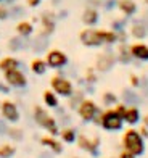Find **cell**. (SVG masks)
I'll list each match as a JSON object with an SVG mask.
<instances>
[{"instance_id": "6da1fadb", "label": "cell", "mask_w": 148, "mask_h": 158, "mask_svg": "<svg viewBox=\"0 0 148 158\" xmlns=\"http://www.w3.org/2000/svg\"><path fill=\"white\" fill-rule=\"evenodd\" d=\"M121 147L124 152H127L134 156H143L146 153V140L140 135L137 127H126L121 135Z\"/></svg>"}, {"instance_id": "7a4b0ae2", "label": "cell", "mask_w": 148, "mask_h": 158, "mask_svg": "<svg viewBox=\"0 0 148 158\" xmlns=\"http://www.w3.org/2000/svg\"><path fill=\"white\" fill-rule=\"evenodd\" d=\"M32 119L39 127H42L48 135H53V137H58L60 135V129L61 126L58 124V119H56L55 114H52L48 111V108H45L44 105H34L32 106Z\"/></svg>"}, {"instance_id": "3957f363", "label": "cell", "mask_w": 148, "mask_h": 158, "mask_svg": "<svg viewBox=\"0 0 148 158\" xmlns=\"http://www.w3.org/2000/svg\"><path fill=\"white\" fill-rule=\"evenodd\" d=\"M48 85L60 98H69L76 90L74 82L65 74V71H56V74L48 79Z\"/></svg>"}, {"instance_id": "277c9868", "label": "cell", "mask_w": 148, "mask_h": 158, "mask_svg": "<svg viewBox=\"0 0 148 158\" xmlns=\"http://www.w3.org/2000/svg\"><path fill=\"white\" fill-rule=\"evenodd\" d=\"M124 119L114 108H103L102 110V119L100 127L105 132H121L124 131Z\"/></svg>"}, {"instance_id": "5b68a950", "label": "cell", "mask_w": 148, "mask_h": 158, "mask_svg": "<svg viewBox=\"0 0 148 158\" xmlns=\"http://www.w3.org/2000/svg\"><path fill=\"white\" fill-rule=\"evenodd\" d=\"M76 145L79 147L82 152L89 153L92 158H100L102 155V139L100 135H87L81 132L77 135V140H76Z\"/></svg>"}, {"instance_id": "8992f818", "label": "cell", "mask_w": 148, "mask_h": 158, "mask_svg": "<svg viewBox=\"0 0 148 158\" xmlns=\"http://www.w3.org/2000/svg\"><path fill=\"white\" fill-rule=\"evenodd\" d=\"M44 58L47 61L48 69H53V71H63L69 64V56L61 48H48Z\"/></svg>"}, {"instance_id": "52a82bcc", "label": "cell", "mask_w": 148, "mask_h": 158, "mask_svg": "<svg viewBox=\"0 0 148 158\" xmlns=\"http://www.w3.org/2000/svg\"><path fill=\"white\" fill-rule=\"evenodd\" d=\"M3 81L15 90H24L29 85V77L23 68H15L3 73Z\"/></svg>"}, {"instance_id": "ba28073f", "label": "cell", "mask_w": 148, "mask_h": 158, "mask_svg": "<svg viewBox=\"0 0 148 158\" xmlns=\"http://www.w3.org/2000/svg\"><path fill=\"white\" fill-rule=\"evenodd\" d=\"M0 118L5 119L8 124H18L21 121V110L15 100L11 98L0 100Z\"/></svg>"}, {"instance_id": "9c48e42d", "label": "cell", "mask_w": 148, "mask_h": 158, "mask_svg": "<svg viewBox=\"0 0 148 158\" xmlns=\"http://www.w3.org/2000/svg\"><path fill=\"white\" fill-rule=\"evenodd\" d=\"M100 110H102V106L98 105L92 97H86L81 102V105L77 106L76 113H77V116H79V119L82 123H92L94 118L98 114Z\"/></svg>"}, {"instance_id": "30bf717a", "label": "cell", "mask_w": 148, "mask_h": 158, "mask_svg": "<svg viewBox=\"0 0 148 158\" xmlns=\"http://www.w3.org/2000/svg\"><path fill=\"white\" fill-rule=\"evenodd\" d=\"M118 64V58H116V52H111V50H105V52L98 53L95 56V63L94 68L97 69L98 74H106L110 71H113Z\"/></svg>"}, {"instance_id": "8fae6325", "label": "cell", "mask_w": 148, "mask_h": 158, "mask_svg": "<svg viewBox=\"0 0 148 158\" xmlns=\"http://www.w3.org/2000/svg\"><path fill=\"white\" fill-rule=\"evenodd\" d=\"M79 42L84 47H87V48L103 47L102 29H95V27H84V29L79 32Z\"/></svg>"}, {"instance_id": "7c38bea8", "label": "cell", "mask_w": 148, "mask_h": 158, "mask_svg": "<svg viewBox=\"0 0 148 158\" xmlns=\"http://www.w3.org/2000/svg\"><path fill=\"white\" fill-rule=\"evenodd\" d=\"M39 143L53 155H61L65 152V143H63L58 137H53V135H48V134L42 135L39 139Z\"/></svg>"}, {"instance_id": "4fadbf2b", "label": "cell", "mask_w": 148, "mask_h": 158, "mask_svg": "<svg viewBox=\"0 0 148 158\" xmlns=\"http://www.w3.org/2000/svg\"><path fill=\"white\" fill-rule=\"evenodd\" d=\"M124 124L127 127H137L142 123V111H140V106L137 105H127L124 114H122Z\"/></svg>"}, {"instance_id": "5bb4252c", "label": "cell", "mask_w": 148, "mask_h": 158, "mask_svg": "<svg viewBox=\"0 0 148 158\" xmlns=\"http://www.w3.org/2000/svg\"><path fill=\"white\" fill-rule=\"evenodd\" d=\"M56 29V18L52 11H44L40 15V34L44 37L52 35Z\"/></svg>"}, {"instance_id": "9a60e30c", "label": "cell", "mask_w": 148, "mask_h": 158, "mask_svg": "<svg viewBox=\"0 0 148 158\" xmlns=\"http://www.w3.org/2000/svg\"><path fill=\"white\" fill-rule=\"evenodd\" d=\"M132 58L138 63H148V44L145 42H132L129 44Z\"/></svg>"}, {"instance_id": "2e32d148", "label": "cell", "mask_w": 148, "mask_h": 158, "mask_svg": "<svg viewBox=\"0 0 148 158\" xmlns=\"http://www.w3.org/2000/svg\"><path fill=\"white\" fill-rule=\"evenodd\" d=\"M121 102L122 103H126V105H140L142 103V100H143V97H142V94H140L138 90H134V89H130V87H126V89H122V92H121Z\"/></svg>"}, {"instance_id": "e0dca14e", "label": "cell", "mask_w": 148, "mask_h": 158, "mask_svg": "<svg viewBox=\"0 0 148 158\" xmlns=\"http://www.w3.org/2000/svg\"><path fill=\"white\" fill-rule=\"evenodd\" d=\"M82 23L86 27H94L98 24V21H100V11H98L95 6H87L86 10L82 11Z\"/></svg>"}, {"instance_id": "ac0fdd59", "label": "cell", "mask_w": 148, "mask_h": 158, "mask_svg": "<svg viewBox=\"0 0 148 158\" xmlns=\"http://www.w3.org/2000/svg\"><path fill=\"white\" fill-rule=\"evenodd\" d=\"M129 35L134 37L137 42H142L148 35V26L143 23V21H134V23L130 24V27H129Z\"/></svg>"}, {"instance_id": "d6986e66", "label": "cell", "mask_w": 148, "mask_h": 158, "mask_svg": "<svg viewBox=\"0 0 148 158\" xmlns=\"http://www.w3.org/2000/svg\"><path fill=\"white\" fill-rule=\"evenodd\" d=\"M77 135H79V132H77V129L74 126H61L58 139L65 143V145H73L77 140Z\"/></svg>"}, {"instance_id": "ffe728a7", "label": "cell", "mask_w": 148, "mask_h": 158, "mask_svg": "<svg viewBox=\"0 0 148 158\" xmlns=\"http://www.w3.org/2000/svg\"><path fill=\"white\" fill-rule=\"evenodd\" d=\"M116 6L124 15V18H132L134 15H137V11H138V6H137L135 0H118Z\"/></svg>"}, {"instance_id": "44dd1931", "label": "cell", "mask_w": 148, "mask_h": 158, "mask_svg": "<svg viewBox=\"0 0 148 158\" xmlns=\"http://www.w3.org/2000/svg\"><path fill=\"white\" fill-rule=\"evenodd\" d=\"M42 103H44V106H45V108H48V110H56L58 106H61L60 97L56 95L50 87L42 92Z\"/></svg>"}, {"instance_id": "7402d4cb", "label": "cell", "mask_w": 148, "mask_h": 158, "mask_svg": "<svg viewBox=\"0 0 148 158\" xmlns=\"http://www.w3.org/2000/svg\"><path fill=\"white\" fill-rule=\"evenodd\" d=\"M29 69L34 76H45L47 71H48V66H47V61L45 58L42 56H36L29 61Z\"/></svg>"}, {"instance_id": "603a6c76", "label": "cell", "mask_w": 148, "mask_h": 158, "mask_svg": "<svg viewBox=\"0 0 148 158\" xmlns=\"http://www.w3.org/2000/svg\"><path fill=\"white\" fill-rule=\"evenodd\" d=\"M116 58H118V63L126 64V66L134 61L132 55H130V48H129V42H127V44H118V48H116Z\"/></svg>"}, {"instance_id": "cb8c5ba5", "label": "cell", "mask_w": 148, "mask_h": 158, "mask_svg": "<svg viewBox=\"0 0 148 158\" xmlns=\"http://www.w3.org/2000/svg\"><path fill=\"white\" fill-rule=\"evenodd\" d=\"M86 97H87V94L84 92L82 87H81V89H76L74 94L69 97V98H66V108H68L69 111H76L77 106L81 105V102H82Z\"/></svg>"}, {"instance_id": "d4e9b609", "label": "cell", "mask_w": 148, "mask_h": 158, "mask_svg": "<svg viewBox=\"0 0 148 158\" xmlns=\"http://www.w3.org/2000/svg\"><path fill=\"white\" fill-rule=\"evenodd\" d=\"M100 102H102V108H113L114 105H118L119 102H121V98H119V95L116 94V92L105 90L100 95Z\"/></svg>"}, {"instance_id": "484cf974", "label": "cell", "mask_w": 148, "mask_h": 158, "mask_svg": "<svg viewBox=\"0 0 148 158\" xmlns=\"http://www.w3.org/2000/svg\"><path fill=\"white\" fill-rule=\"evenodd\" d=\"M15 68H21V60L18 56H13V55H6L0 58V71L5 73V71H10V69H15Z\"/></svg>"}, {"instance_id": "4316f807", "label": "cell", "mask_w": 148, "mask_h": 158, "mask_svg": "<svg viewBox=\"0 0 148 158\" xmlns=\"http://www.w3.org/2000/svg\"><path fill=\"white\" fill-rule=\"evenodd\" d=\"M15 31H16V34L19 35V37L27 39V37H31V35L34 34V24H32V21L23 19V21H19V23L16 24Z\"/></svg>"}, {"instance_id": "83f0119b", "label": "cell", "mask_w": 148, "mask_h": 158, "mask_svg": "<svg viewBox=\"0 0 148 158\" xmlns=\"http://www.w3.org/2000/svg\"><path fill=\"white\" fill-rule=\"evenodd\" d=\"M6 137L13 142H23L24 140V129L18 127L16 124H10L8 131H6Z\"/></svg>"}, {"instance_id": "f1b7e54d", "label": "cell", "mask_w": 148, "mask_h": 158, "mask_svg": "<svg viewBox=\"0 0 148 158\" xmlns=\"http://www.w3.org/2000/svg\"><path fill=\"white\" fill-rule=\"evenodd\" d=\"M82 81H84V84L97 85V84H98V73H97V69H95L94 66H87L86 71H84Z\"/></svg>"}, {"instance_id": "f546056e", "label": "cell", "mask_w": 148, "mask_h": 158, "mask_svg": "<svg viewBox=\"0 0 148 158\" xmlns=\"http://www.w3.org/2000/svg\"><path fill=\"white\" fill-rule=\"evenodd\" d=\"M102 39H103V45L111 47L118 44V32L113 29H102Z\"/></svg>"}, {"instance_id": "4dcf8cb0", "label": "cell", "mask_w": 148, "mask_h": 158, "mask_svg": "<svg viewBox=\"0 0 148 158\" xmlns=\"http://www.w3.org/2000/svg\"><path fill=\"white\" fill-rule=\"evenodd\" d=\"M18 148L15 143H10V142H5L0 145V158H13L16 155Z\"/></svg>"}, {"instance_id": "1f68e13d", "label": "cell", "mask_w": 148, "mask_h": 158, "mask_svg": "<svg viewBox=\"0 0 148 158\" xmlns=\"http://www.w3.org/2000/svg\"><path fill=\"white\" fill-rule=\"evenodd\" d=\"M140 85H142V76H138L135 73H130L129 74V87L134 90H138Z\"/></svg>"}, {"instance_id": "d6a6232c", "label": "cell", "mask_w": 148, "mask_h": 158, "mask_svg": "<svg viewBox=\"0 0 148 158\" xmlns=\"http://www.w3.org/2000/svg\"><path fill=\"white\" fill-rule=\"evenodd\" d=\"M23 48V37H11L10 42H8V50H11V52H18V50Z\"/></svg>"}, {"instance_id": "836d02e7", "label": "cell", "mask_w": 148, "mask_h": 158, "mask_svg": "<svg viewBox=\"0 0 148 158\" xmlns=\"http://www.w3.org/2000/svg\"><path fill=\"white\" fill-rule=\"evenodd\" d=\"M11 90H13V89L10 87V85L6 84L3 79H0V94H2V95H10Z\"/></svg>"}, {"instance_id": "e575fe53", "label": "cell", "mask_w": 148, "mask_h": 158, "mask_svg": "<svg viewBox=\"0 0 148 158\" xmlns=\"http://www.w3.org/2000/svg\"><path fill=\"white\" fill-rule=\"evenodd\" d=\"M10 18V8L5 6L3 3H0V21H5Z\"/></svg>"}, {"instance_id": "d590c367", "label": "cell", "mask_w": 148, "mask_h": 158, "mask_svg": "<svg viewBox=\"0 0 148 158\" xmlns=\"http://www.w3.org/2000/svg\"><path fill=\"white\" fill-rule=\"evenodd\" d=\"M140 90H142L143 95L148 97V77H146V76H142V85H140L138 92H140Z\"/></svg>"}, {"instance_id": "8d00e7d4", "label": "cell", "mask_w": 148, "mask_h": 158, "mask_svg": "<svg viewBox=\"0 0 148 158\" xmlns=\"http://www.w3.org/2000/svg\"><path fill=\"white\" fill-rule=\"evenodd\" d=\"M8 127H10V124L6 123L5 119L0 118V135H6V131H8Z\"/></svg>"}, {"instance_id": "74e56055", "label": "cell", "mask_w": 148, "mask_h": 158, "mask_svg": "<svg viewBox=\"0 0 148 158\" xmlns=\"http://www.w3.org/2000/svg\"><path fill=\"white\" fill-rule=\"evenodd\" d=\"M113 108H114L119 114H121V116H122V114H124V111H126V108H127V105H126V103H122V102H119L118 105H114V106H113Z\"/></svg>"}, {"instance_id": "f35d334b", "label": "cell", "mask_w": 148, "mask_h": 158, "mask_svg": "<svg viewBox=\"0 0 148 158\" xmlns=\"http://www.w3.org/2000/svg\"><path fill=\"white\" fill-rule=\"evenodd\" d=\"M138 129V132H140V135L145 139V140H148V127H145L143 124H140V127H137Z\"/></svg>"}, {"instance_id": "ab89813d", "label": "cell", "mask_w": 148, "mask_h": 158, "mask_svg": "<svg viewBox=\"0 0 148 158\" xmlns=\"http://www.w3.org/2000/svg\"><path fill=\"white\" fill-rule=\"evenodd\" d=\"M42 0H26V5L31 6V8H37V6L40 5Z\"/></svg>"}, {"instance_id": "60d3db41", "label": "cell", "mask_w": 148, "mask_h": 158, "mask_svg": "<svg viewBox=\"0 0 148 158\" xmlns=\"http://www.w3.org/2000/svg\"><path fill=\"white\" fill-rule=\"evenodd\" d=\"M118 158H137V156H134V155H130L127 152H124V150H121V153L118 155Z\"/></svg>"}, {"instance_id": "b9f144b4", "label": "cell", "mask_w": 148, "mask_h": 158, "mask_svg": "<svg viewBox=\"0 0 148 158\" xmlns=\"http://www.w3.org/2000/svg\"><path fill=\"white\" fill-rule=\"evenodd\" d=\"M140 124H143L145 127H148V113L142 114V123H140Z\"/></svg>"}, {"instance_id": "7bdbcfd3", "label": "cell", "mask_w": 148, "mask_h": 158, "mask_svg": "<svg viewBox=\"0 0 148 158\" xmlns=\"http://www.w3.org/2000/svg\"><path fill=\"white\" fill-rule=\"evenodd\" d=\"M105 158H118V156H105Z\"/></svg>"}, {"instance_id": "ee69618b", "label": "cell", "mask_w": 148, "mask_h": 158, "mask_svg": "<svg viewBox=\"0 0 148 158\" xmlns=\"http://www.w3.org/2000/svg\"><path fill=\"white\" fill-rule=\"evenodd\" d=\"M2 2H6V0H0V3H2Z\"/></svg>"}, {"instance_id": "f6af8a7d", "label": "cell", "mask_w": 148, "mask_h": 158, "mask_svg": "<svg viewBox=\"0 0 148 158\" xmlns=\"http://www.w3.org/2000/svg\"><path fill=\"white\" fill-rule=\"evenodd\" d=\"M71 158H81V156H71Z\"/></svg>"}, {"instance_id": "bcb514c9", "label": "cell", "mask_w": 148, "mask_h": 158, "mask_svg": "<svg viewBox=\"0 0 148 158\" xmlns=\"http://www.w3.org/2000/svg\"><path fill=\"white\" fill-rule=\"evenodd\" d=\"M145 3H146V5H148V0H145Z\"/></svg>"}]
</instances>
